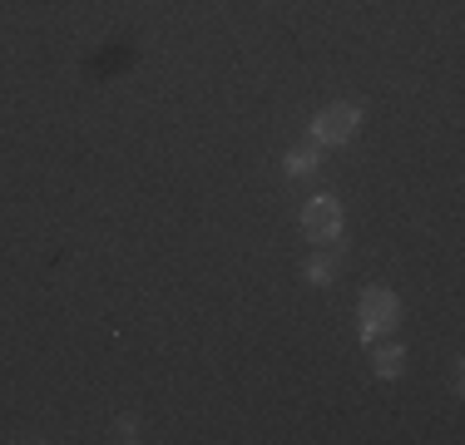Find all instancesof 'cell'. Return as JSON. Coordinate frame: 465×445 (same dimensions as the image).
Instances as JSON below:
<instances>
[{
    "label": "cell",
    "mask_w": 465,
    "mask_h": 445,
    "mask_svg": "<svg viewBox=\"0 0 465 445\" xmlns=\"http://www.w3.org/2000/svg\"><path fill=\"white\" fill-rule=\"evenodd\" d=\"M401 321V297L391 287H367L361 292V341H376L381 331H396Z\"/></svg>",
    "instance_id": "cell-1"
},
{
    "label": "cell",
    "mask_w": 465,
    "mask_h": 445,
    "mask_svg": "<svg viewBox=\"0 0 465 445\" xmlns=\"http://www.w3.org/2000/svg\"><path fill=\"white\" fill-rule=\"evenodd\" d=\"M357 129H361V109L357 104H327L322 114L312 119V139L331 143V149H337V143H351Z\"/></svg>",
    "instance_id": "cell-2"
},
{
    "label": "cell",
    "mask_w": 465,
    "mask_h": 445,
    "mask_svg": "<svg viewBox=\"0 0 465 445\" xmlns=\"http://www.w3.org/2000/svg\"><path fill=\"white\" fill-rule=\"evenodd\" d=\"M302 232L312 242H331L341 232V208H337V198H307V208H302Z\"/></svg>",
    "instance_id": "cell-3"
},
{
    "label": "cell",
    "mask_w": 465,
    "mask_h": 445,
    "mask_svg": "<svg viewBox=\"0 0 465 445\" xmlns=\"http://www.w3.org/2000/svg\"><path fill=\"white\" fill-rule=\"evenodd\" d=\"M371 371L381 376V381L401 376V371H406V351H401V347H376V351H371Z\"/></svg>",
    "instance_id": "cell-4"
},
{
    "label": "cell",
    "mask_w": 465,
    "mask_h": 445,
    "mask_svg": "<svg viewBox=\"0 0 465 445\" xmlns=\"http://www.w3.org/2000/svg\"><path fill=\"white\" fill-rule=\"evenodd\" d=\"M317 163H322V159H317V149H292L282 159V169H287V178H307V173H317Z\"/></svg>",
    "instance_id": "cell-5"
},
{
    "label": "cell",
    "mask_w": 465,
    "mask_h": 445,
    "mask_svg": "<svg viewBox=\"0 0 465 445\" xmlns=\"http://www.w3.org/2000/svg\"><path fill=\"white\" fill-rule=\"evenodd\" d=\"M337 262H341V252H322V258H312V262H307V282L327 287L331 272H337Z\"/></svg>",
    "instance_id": "cell-6"
},
{
    "label": "cell",
    "mask_w": 465,
    "mask_h": 445,
    "mask_svg": "<svg viewBox=\"0 0 465 445\" xmlns=\"http://www.w3.org/2000/svg\"><path fill=\"white\" fill-rule=\"evenodd\" d=\"M109 436H114V440H139V430H134V420H114Z\"/></svg>",
    "instance_id": "cell-7"
}]
</instances>
